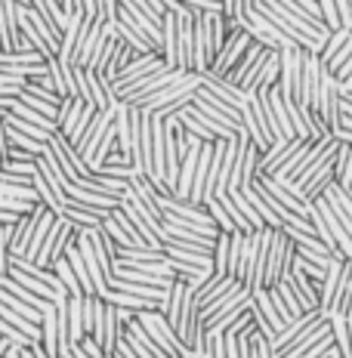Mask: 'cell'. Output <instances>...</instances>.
<instances>
[{"instance_id": "6da1fadb", "label": "cell", "mask_w": 352, "mask_h": 358, "mask_svg": "<svg viewBox=\"0 0 352 358\" xmlns=\"http://www.w3.org/2000/svg\"><path fill=\"white\" fill-rule=\"evenodd\" d=\"M136 322L142 324V331L148 334V337L155 340V346L161 349V352H167V355H185L189 349L179 343L176 337V331L167 324V318H164V312L158 309H148V312H136Z\"/></svg>"}, {"instance_id": "7a4b0ae2", "label": "cell", "mask_w": 352, "mask_h": 358, "mask_svg": "<svg viewBox=\"0 0 352 358\" xmlns=\"http://www.w3.org/2000/svg\"><path fill=\"white\" fill-rule=\"evenodd\" d=\"M74 232H78V226H74V222H69L65 216H56L53 229L47 232V238H43V244H41V250H37V257H34V266H41V268L53 266L56 259L65 253V248L74 241Z\"/></svg>"}, {"instance_id": "3957f363", "label": "cell", "mask_w": 352, "mask_h": 358, "mask_svg": "<svg viewBox=\"0 0 352 358\" xmlns=\"http://www.w3.org/2000/svg\"><path fill=\"white\" fill-rule=\"evenodd\" d=\"M316 115L325 124V130L331 133L337 121H340V80L334 74L321 71V84H318V102H316Z\"/></svg>"}, {"instance_id": "277c9868", "label": "cell", "mask_w": 352, "mask_h": 358, "mask_svg": "<svg viewBox=\"0 0 352 358\" xmlns=\"http://www.w3.org/2000/svg\"><path fill=\"white\" fill-rule=\"evenodd\" d=\"M321 71H325V69H321L318 53H306V50H303V69H300V96H297V106L300 108L316 111Z\"/></svg>"}, {"instance_id": "5b68a950", "label": "cell", "mask_w": 352, "mask_h": 358, "mask_svg": "<svg viewBox=\"0 0 352 358\" xmlns=\"http://www.w3.org/2000/svg\"><path fill=\"white\" fill-rule=\"evenodd\" d=\"M47 148L53 152V158H56V164H59V170L65 173V179L69 182H78V179H84V176H90V170H87V164L78 158V152L71 148V143L62 136V133H53V136L47 139Z\"/></svg>"}, {"instance_id": "8992f818", "label": "cell", "mask_w": 352, "mask_h": 358, "mask_svg": "<svg viewBox=\"0 0 352 358\" xmlns=\"http://www.w3.org/2000/svg\"><path fill=\"white\" fill-rule=\"evenodd\" d=\"M111 22H84V31H80V41H78V50H74V65H80V69H90V62L96 59L99 53L102 41H106V34L111 31Z\"/></svg>"}, {"instance_id": "52a82bcc", "label": "cell", "mask_w": 352, "mask_h": 358, "mask_svg": "<svg viewBox=\"0 0 352 358\" xmlns=\"http://www.w3.org/2000/svg\"><path fill=\"white\" fill-rule=\"evenodd\" d=\"M251 41H253V37L247 34L244 28H238V31H232V34L226 37V43H223V50L213 56V65H211V69H207V71L216 74V78H226V74L232 71V65H235L238 59L244 56V50L251 47Z\"/></svg>"}, {"instance_id": "ba28073f", "label": "cell", "mask_w": 352, "mask_h": 358, "mask_svg": "<svg viewBox=\"0 0 352 358\" xmlns=\"http://www.w3.org/2000/svg\"><path fill=\"white\" fill-rule=\"evenodd\" d=\"M161 69H167L164 65V59L158 53H146V56H133L130 62L124 65L121 71L111 78V90H115V96L121 93V90L127 84H133V80H139V78H146V74H152V71H161Z\"/></svg>"}, {"instance_id": "9c48e42d", "label": "cell", "mask_w": 352, "mask_h": 358, "mask_svg": "<svg viewBox=\"0 0 352 358\" xmlns=\"http://www.w3.org/2000/svg\"><path fill=\"white\" fill-rule=\"evenodd\" d=\"M244 303H251V287H244L241 281H238L235 287H229L223 296H216L211 306H204V309H201V324L211 327L220 315H226L229 309H235V306H244Z\"/></svg>"}, {"instance_id": "30bf717a", "label": "cell", "mask_w": 352, "mask_h": 358, "mask_svg": "<svg viewBox=\"0 0 352 358\" xmlns=\"http://www.w3.org/2000/svg\"><path fill=\"white\" fill-rule=\"evenodd\" d=\"M272 232L275 229H260L257 232V248H253V259H251V272H247L244 287L251 290H263V278H266V263H269V250H272Z\"/></svg>"}, {"instance_id": "8fae6325", "label": "cell", "mask_w": 352, "mask_h": 358, "mask_svg": "<svg viewBox=\"0 0 352 358\" xmlns=\"http://www.w3.org/2000/svg\"><path fill=\"white\" fill-rule=\"evenodd\" d=\"M343 268H346V259H343L340 253H331V259H328V266H325V278L318 281V312L321 315H328V309H331L337 287H340V278H343Z\"/></svg>"}, {"instance_id": "7c38bea8", "label": "cell", "mask_w": 352, "mask_h": 358, "mask_svg": "<svg viewBox=\"0 0 352 358\" xmlns=\"http://www.w3.org/2000/svg\"><path fill=\"white\" fill-rule=\"evenodd\" d=\"M192 300V290L185 285V278H174L170 281V296H167V306H164V318H167V324L179 331V324H183V315H185V303Z\"/></svg>"}, {"instance_id": "4fadbf2b", "label": "cell", "mask_w": 352, "mask_h": 358, "mask_svg": "<svg viewBox=\"0 0 352 358\" xmlns=\"http://www.w3.org/2000/svg\"><path fill=\"white\" fill-rule=\"evenodd\" d=\"M192 19L195 13H176V69L192 71Z\"/></svg>"}, {"instance_id": "5bb4252c", "label": "cell", "mask_w": 352, "mask_h": 358, "mask_svg": "<svg viewBox=\"0 0 352 358\" xmlns=\"http://www.w3.org/2000/svg\"><path fill=\"white\" fill-rule=\"evenodd\" d=\"M279 281H288L290 285V290H294V296H297V303H300L303 312H318V285L312 278H306L303 272H294V268H290L288 278H279Z\"/></svg>"}, {"instance_id": "9a60e30c", "label": "cell", "mask_w": 352, "mask_h": 358, "mask_svg": "<svg viewBox=\"0 0 352 358\" xmlns=\"http://www.w3.org/2000/svg\"><path fill=\"white\" fill-rule=\"evenodd\" d=\"M198 80H201V87H204V90H211L216 99L229 102V106H235L238 111H241V108L247 106V96H244L238 87H232L229 80L216 78V74H211V71H201V74H198Z\"/></svg>"}, {"instance_id": "2e32d148", "label": "cell", "mask_w": 352, "mask_h": 358, "mask_svg": "<svg viewBox=\"0 0 352 358\" xmlns=\"http://www.w3.org/2000/svg\"><path fill=\"white\" fill-rule=\"evenodd\" d=\"M43 210V204H34V210L31 213H25V216H19L16 220V226L10 229V257H22L28 248V241H31V232H34V222H37V216H41Z\"/></svg>"}, {"instance_id": "e0dca14e", "label": "cell", "mask_w": 352, "mask_h": 358, "mask_svg": "<svg viewBox=\"0 0 352 358\" xmlns=\"http://www.w3.org/2000/svg\"><path fill=\"white\" fill-rule=\"evenodd\" d=\"M84 16L80 13H71L69 22H65L62 28V41H59V53L56 59L65 65H74V50H78V41H80V31H84Z\"/></svg>"}, {"instance_id": "ac0fdd59", "label": "cell", "mask_w": 352, "mask_h": 358, "mask_svg": "<svg viewBox=\"0 0 352 358\" xmlns=\"http://www.w3.org/2000/svg\"><path fill=\"white\" fill-rule=\"evenodd\" d=\"M111 25H115V34L121 37V41H124L127 47H130V50H133V53H136V56H146V53H158V50L152 47V41H148L146 34H139L136 28H133L130 22H127V16H124L121 10L115 13V22H111Z\"/></svg>"}, {"instance_id": "d6986e66", "label": "cell", "mask_w": 352, "mask_h": 358, "mask_svg": "<svg viewBox=\"0 0 352 358\" xmlns=\"http://www.w3.org/2000/svg\"><path fill=\"white\" fill-rule=\"evenodd\" d=\"M65 198L74 201V204H80V207H106V210H111V207H121V201H124V198L102 195V192L84 189V185H74V182L65 185Z\"/></svg>"}, {"instance_id": "ffe728a7", "label": "cell", "mask_w": 352, "mask_h": 358, "mask_svg": "<svg viewBox=\"0 0 352 358\" xmlns=\"http://www.w3.org/2000/svg\"><path fill=\"white\" fill-rule=\"evenodd\" d=\"M321 318H325V315H321V312H306V315L294 318V322H290V324H284V331H279L272 340H269V349H272V352L279 355L281 349H284L290 340L297 337V334H303L306 327H309V324H316V322H321Z\"/></svg>"}, {"instance_id": "44dd1931", "label": "cell", "mask_w": 352, "mask_h": 358, "mask_svg": "<svg viewBox=\"0 0 352 358\" xmlns=\"http://www.w3.org/2000/svg\"><path fill=\"white\" fill-rule=\"evenodd\" d=\"M201 331H204V324H201V309L195 306V300H189V303H185V315H183V324H179L176 337L192 352L195 343H198V337H201Z\"/></svg>"}, {"instance_id": "7402d4cb", "label": "cell", "mask_w": 352, "mask_h": 358, "mask_svg": "<svg viewBox=\"0 0 352 358\" xmlns=\"http://www.w3.org/2000/svg\"><path fill=\"white\" fill-rule=\"evenodd\" d=\"M41 349L50 358H59V331H56V306L47 303L41 312Z\"/></svg>"}, {"instance_id": "603a6c76", "label": "cell", "mask_w": 352, "mask_h": 358, "mask_svg": "<svg viewBox=\"0 0 352 358\" xmlns=\"http://www.w3.org/2000/svg\"><path fill=\"white\" fill-rule=\"evenodd\" d=\"M284 248H288V238H284L281 229L272 232V250H269V263H266V278H263V287H272L279 281V272H281V263H284Z\"/></svg>"}, {"instance_id": "cb8c5ba5", "label": "cell", "mask_w": 352, "mask_h": 358, "mask_svg": "<svg viewBox=\"0 0 352 358\" xmlns=\"http://www.w3.org/2000/svg\"><path fill=\"white\" fill-rule=\"evenodd\" d=\"M235 285H238V278H229V275H223V278H220V275H211V281H207V285L201 287L198 294L192 296V300H195L198 309H204V306H211L216 296H223L229 287H235Z\"/></svg>"}, {"instance_id": "d4e9b609", "label": "cell", "mask_w": 352, "mask_h": 358, "mask_svg": "<svg viewBox=\"0 0 352 358\" xmlns=\"http://www.w3.org/2000/svg\"><path fill=\"white\" fill-rule=\"evenodd\" d=\"M31 10H37V16L62 37V28H65V22H69V16H65V10L59 6V0H31Z\"/></svg>"}, {"instance_id": "484cf974", "label": "cell", "mask_w": 352, "mask_h": 358, "mask_svg": "<svg viewBox=\"0 0 352 358\" xmlns=\"http://www.w3.org/2000/svg\"><path fill=\"white\" fill-rule=\"evenodd\" d=\"M99 300H106V303H111V306H118V309H130V312H148V309H158V303L142 300V296L121 294V290H111V287L99 296Z\"/></svg>"}, {"instance_id": "4316f807", "label": "cell", "mask_w": 352, "mask_h": 358, "mask_svg": "<svg viewBox=\"0 0 352 358\" xmlns=\"http://www.w3.org/2000/svg\"><path fill=\"white\" fill-rule=\"evenodd\" d=\"M65 259H69V266H71V272H74V278H78V285L80 290H84V296H96V290H93V281H90V275H87V266H84V259H80V253H78V244H69L62 253Z\"/></svg>"}, {"instance_id": "83f0119b", "label": "cell", "mask_w": 352, "mask_h": 358, "mask_svg": "<svg viewBox=\"0 0 352 358\" xmlns=\"http://www.w3.org/2000/svg\"><path fill=\"white\" fill-rule=\"evenodd\" d=\"M275 84H279V50H272V53L266 56L263 69H260L257 78H253L251 93H257V90H269V87H275ZM251 93H247V96H251Z\"/></svg>"}, {"instance_id": "f1b7e54d", "label": "cell", "mask_w": 352, "mask_h": 358, "mask_svg": "<svg viewBox=\"0 0 352 358\" xmlns=\"http://www.w3.org/2000/svg\"><path fill=\"white\" fill-rule=\"evenodd\" d=\"M6 275H10L13 281H19V285L28 290V294L41 296V300H47V303H53V300H56L53 287H50V285H43V281H37L34 275H25V272H19V268H10V272H6Z\"/></svg>"}, {"instance_id": "f546056e", "label": "cell", "mask_w": 352, "mask_h": 358, "mask_svg": "<svg viewBox=\"0 0 352 358\" xmlns=\"http://www.w3.org/2000/svg\"><path fill=\"white\" fill-rule=\"evenodd\" d=\"M226 195H229V201H232V207H235V210L241 213V220H244L247 226L253 229V232H260V229H266V226H263V220H260V213L253 210V204H251V201H247V198L241 195V192H226Z\"/></svg>"}, {"instance_id": "4dcf8cb0", "label": "cell", "mask_w": 352, "mask_h": 358, "mask_svg": "<svg viewBox=\"0 0 352 358\" xmlns=\"http://www.w3.org/2000/svg\"><path fill=\"white\" fill-rule=\"evenodd\" d=\"M0 121H3L6 127H10V130H16V133H22V136H28V139H37V143H47L50 136H53V133H47V130H41V127H34V124H28V121H22V117H16V115H10V111H6L3 117H0Z\"/></svg>"}, {"instance_id": "1f68e13d", "label": "cell", "mask_w": 352, "mask_h": 358, "mask_svg": "<svg viewBox=\"0 0 352 358\" xmlns=\"http://www.w3.org/2000/svg\"><path fill=\"white\" fill-rule=\"evenodd\" d=\"M241 195H244V198L253 204V210L260 213V220H263V226H269V229H281V220H279V216H275L272 210H269V207H266V201L260 198V192L253 189V185H247V189H241Z\"/></svg>"}, {"instance_id": "d6a6232c", "label": "cell", "mask_w": 352, "mask_h": 358, "mask_svg": "<svg viewBox=\"0 0 352 358\" xmlns=\"http://www.w3.org/2000/svg\"><path fill=\"white\" fill-rule=\"evenodd\" d=\"M50 268H53V275H56L59 281H62V287L69 290V296H84V290H80L78 278H74V272H71L69 259H65V257H59V259H56V263L50 266Z\"/></svg>"}, {"instance_id": "836d02e7", "label": "cell", "mask_w": 352, "mask_h": 358, "mask_svg": "<svg viewBox=\"0 0 352 358\" xmlns=\"http://www.w3.org/2000/svg\"><path fill=\"white\" fill-rule=\"evenodd\" d=\"M80 300L84 296H69V343L74 346L80 337H84V318H80Z\"/></svg>"}, {"instance_id": "e575fe53", "label": "cell", "mask_w": 352, "mask_h": 358, "mask_svg": "<svg viewBox=\"0 0 352 358\" xmlns=\"http://www.w3.org/2000/svg\"><path fill=\"white\" fill-rule=\"evenodd\" d=\"M10 115H16V117H22V121H28V124L41 127V130H47V133H56V124L50 121V117L37 115V111H31L28 106H22L19 99H13V106H10Z\"/></svg>"}, {"instance_id": "d590c367", "label": "cell", "mask_w": 352, "mask_h": 358, "mask_svg": "<svg viewBox=\"0 0 352 358\" xmlns=\"http://www.w3.org/2000/svg\"><path fill=\"white\" fill-rule=\"evenodd\" d=\"M257 164H260V148L257 145H247L244 152V161H241V173H238V182H241V189H247V185L253 182V176H257ZM238 189V192H241Z\"/></svg>"}, {"instance_id": "8d00e7d4", "label": "cell", "mask_w": 352, "mask_h": 358, "mask_svg": "<svg viewBox=\"0 0 352 358\" xmlns=\"http://www.w3.org/2000/svg\"><path fill=\"white\" fill-rule=\"evenodd\" d=\"M241 248H244V232H229V263H226V275H229V278H238Z\"/></svg>"}, {"instance_id": "74e56055", "label": "cell", "mask_w": 352, "mask_h": 358, "mask_svg": "<svg viewBox=\"0 0 352 358\" xmlns=\"http://www.w3.org/2000/svg\"><path fill=\"white\" fill-rule=\"evenodd\" d=\"M352 34V28H337V31H331L328 34V41H325V47L318 50V59H321V65H328L331 62V56L337 53V50L343 47V41Z\"/></svg>"}, {"instance_id": "f35d334b", "label": "cell", "mask_w": 352, "mask_h": 358, "mask_svg": "<svg viewBox=\"0 0 352 358\" xmlns=\"http://www.w3.org/2000/svg\"><path fill=\"white\" fill-rule=\"evenodd\" d=\"M272 287L279 290V296H281V303H284V312H288L290 322H294V318H300V315H306V312L300 309V303H297V296H294V290H290L288 281H275Z\"/></svg>"}, {"instance_id": "ab89813d", "label": "cell", "mask_w": 352, "mask_h": 358, "mask_svg": "<svg viewBox=\"0 0 352 358\" xmlns=\"http://www.w3.org/2000/svg\"><path fill=\"white\" fill-rule=\"evenodd\" d=\"M96 106H90V102H84V108H80V117H78V124H74V130H71V136H69V143H71V148L80 143V136H84V130L90 127V121L96 117Z\"/></svg>"}, {"instance_id": "60d3db41", "label": "cell", "mask_w": 352, "mask_h": 358, "mask_svg": "<svg viewBox=\"0 0 352 358\" xmlns=\"http://www.w3.org/2000/svg\"><path fill=\"white\" fill-rule=\"evenodd\" d=\"M0 337H3V340H10L13 346H22V349H31V346H37L34 340H28L25 334H19L16 327H10V324H6L3 318H0Z\"/></svg>"}, {"instance_id": "b9f144b4", "label": "cell", "mask_w": 352, "mask_h": 358, "mask_svg": "<svg viewBox=\"0 0 352 358\" xmlns=\"http://www.w3.org/2000/svg\"><path fill=\"white\" fill-rule=\"evenodd\" d=\"M349 56H352V34L346 37V41H343V47H340V50H337V53L331 56V62H328V65H321V69H325L328 74H337V69H340V65L346 62Z\"/></svg>"}, {"instance_id": "7bdbcfd3", "label": "cell", "mask_w": 352, "mask_h": 358, "mask_svg": "<svg viewBox=\"0 0 352 358\" xmlns=\"http://www.w3.org/2000/svg\"><path fill=\"white\" fill-rule=\"evenodd\" d=\"M0 170H6V173H16V176H34V161H6Z\"/></svg>"}, {"instance_id": "ee69618b", "label": "cell", "mask_w": 352, "mask_h": 358, "mask_svg": "<svg viewBox=\"0 0 352 358\" xmlns=\"http://www.w3.org/2000/svg\"><path fill=\"white\" fill-rule=\"evenodd\" d=\"M96 10H99V22H115L118 0H96Z\"/></svg>"}, {"instance_id": "f6af8a7d", "label": "cell", "mask_w": 352, "mask_h": 358, "mask_svg": "<svg viewBox=\"0 0 352 358\" xmlns=\"http://www.w3.org/2000/svg\"><path fill=\"white\" fill-rule=\"evenodd\" d=\"M78 346H80V352L90 355V358H106V355H102V349H99V343H96L93 337H80Z\"/></svg>"}, {"instance_id": "bcb514c9", "label": "cell", "mask_w": 352, "mask_h": 358, "mask_svg": "<svg viewBox=\"0 0 352 358\" xmlns=\"http://www.w3.org/2000/svg\"><path fill=\"white\" fill-rule=\"evenodd\" d=\"M337 6V19H340V28H352V13H349V0H334Z\"/></svg>"}, {"instance_id": "7dc6e473", "label": "cell", "mask_w": 352, "mask_h": 358, "mask_svg": "<svg viewBox=\"0 0 352 358\" xmlns=\"http://www.w3.org/2000/svg\"><path fill=\"white\" fill-rule=\"evenodd\" d=\"M6 152H10V143H6V127L0 121V167L6 164Z\"/></svg>"}, {"instance_id": "c3c4849f", "label": "cell", "mask_w": 352, "mask_h": 358, "mask_svg": "<svg viewBox=\"0 0 352 358\" xmlns=\"http://www.w3.org/2000/svg\"><path fill=\"white\" fill-rule=\"evenodd\" d=\"M334 78L340 80V84H343V80H349V78H352V56H349L346 62L340 65V69H337V74H334Z\"/></svg>"}, {"instance_id": "681fc988", "label": "cell", "mask_w": 352, "mask_h": 358, "mask_svg": "<svg viewBox=\"0 0 352 358\" xmlns=\"http://www.w3.org/2000/svg\"><path fill=\"white\" fill-rule=\"evenodd\" d=\"M19 349H22V346H10V349H6V355H3V358H19Z\"/></svg>"}, {"instance_id": "f907efd6", "label": "cell", "mask_w": 352, "mask_h": 358, "mask_svg": "<svg viewBox=\"0 0 352 358\" xmlns=\"http://www.w3.org/2000/svg\"><path fill=\"white\" fill-rule=\"evenodd\" d=\"M19 358H34L31 349H19Z\"/></svg>"}, {"instance_id": "816d5d0a", "label": "cell", "mask_w": 352, "mask_h": 358, "mask_svg": "<svg viewBox=\"0 0 352 358\" xmlns=\"http://www.w3.org/2000/svg\"><path fill=\"white\" fill-rule=\"evenodd\" d=\"M349 13H352V0H349Z\"/></svg>"}]
</instances>
